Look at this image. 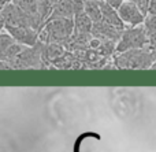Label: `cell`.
Listing matches in <instances>:
<instances>
[{
    "mask_svg": "<svg viewBox=\"0 0 156 152\" xmlns=\"http://www.w3.org/2000/svg\"><path fill=\"white\" fill-rule=\"evenodd\" d=\"M101 21L107 22L111 26L116 27V29H119V30L126 29L123 21L121 19V16H119V14H118V10L111 7L107 2H101Z\"/></svg>",
    "mask_w": 156,
    "mask_h": 152,
    "instance_id": "obj_10",
    "label": "cell"
},
{
    "mask_svg": "<svg viewBox=\"0 0 156 152\" xmlns=\"http://www.w3.org/2000/svg\"><path fill=\"white\" fill-rule=\"evenodd\" d=\"M14 38H15L16 43L22 44V45L26 47H33L40 41V32L34 30L32 27H15V26H5L3 27Z\"/></svg>",
    "mask_w": 156,
    "mask_h": 152,
    "instance_id": "obj_7",
    "label": "cell"
},
{
    "mask_svg": "<svg viewBox=\"0 0 156 152\" xmlns=\"http://www.w3.org/2000/svg\"><path fill=\"white\" fill-rule=\"evenodd\" d=\"M152 56H154V65H152V69H156V49L152 51Z\"/></svg>",
    "mask_w": 156,
    "mask_h": 152,
    "instance_id": "obj_22",
    "label": "cell"
},
{
    "mask_svg": "<svg viewBox=\"0 0 156 152\" xmlns=\"http://www.w3.org/2000/svg\"><path fill=\"white\" fill-rule=\"evenodd\" d=\"M74 30H76L74 18L47 21L43 29L40 30V41L44 44L56 43L66 45L67 41L73 37Z\"/></svg>",
    "mask_w": 156,
    "mask_h": 152,
    "instance_id": "obj_1",
    "label": "cell"
},
{
    "mask_svg": "<svg viewBox=\"0 0 156 152\" xmlns=\"http://www.w3.org/2000/svg\"><path fill=\"white\" fill-rule=\"evenodd\" d=\"M148 48L149 49V40L148 34L144 25L140 26L126 27L122 33V37L116 45V54L129 51V49H141Z\"/></svg>",
    "mask_w": 156,
    "mask_h": 152,
    "instance_id": "obj_4",
    "label": "cell"
},
{
    "mask_svg": "<svg viewBox=\"0 0 156 152\" xmlns=\"http://www.w3.org/2000/svg\"><path fill=\"white\" fill-rule=\"evenodd\" d=\"M67 51L65 45L62 44H56V43H51V44H44L43 47V60L45 63V67H51V63L55 59L60 58L65 52Z\"/></svg>",
    "mask_w": 156,
    "mask_h": 152,
    "instance_id": "obj_11",
    "label": "cell"
},
{
    "mask_svg": "<svg viewBox=\"0 0 156 152\" xmlns=\"http://www.w3.org/2000/svg\"><path fill=\"white\" fill-rule=\"evenodd\" d=\"M105 2H107L108 4L111 5V7H114V8H116V10H118V8L121 7V4L125 2V0H105Z\"/></svg>",
    "mask_w": 156,
    "mask_h": 152,
    "instance_id": "obj_19",
    "label": "cell"
},
{
    "mask_svg": "<svg viewBox=\"0 0 156 152\" xmlns=\"http://www.w3.org/2000/svg\"><path fill=\"white\" fill-rule=\"evenodd\" d=\"M76 16V7L71 0H58L52 10L51 15L47 21H54V19H65V18H74ZM45 21V22H47Z\"/></svg>",
    "mask_w": 156,
    "mask_h": 152,
    "instance_id": "obj_9",
    "label": "cell"
},
{
    "mask_svg": "<svg viewBox=\"0 0 156 152\" xmlns=\"http://www.w3.org/2000/svg\"><path fill=\"white\" fill-rule=\"evenodd\" d=\"M118 14L121 16V19L123 21L125 26L126 27H133V26H140L144 25L145 16L143 12L140 11V8L132 3L130 0H125L121 4V7L118 8Z\"/></svg>",
    "mask_w": 156,
    "mask_h": 152,
    "instance_id": "obj_6",
    "label": "cell"
},
{
    "mask_svg": "<svg viewBox=\"0 0 156 152\" xmlns=\"http://www.w3.org/2000/svg\"><path fill=\"white\" fill-rule=\"evenodd\" d=\"M12 3H15L19 8H22V10H23L25 12H27L29 15L38 18L44 23V21L41 19L40 14H38V3H37V0H14Z\"/></svg>",
    "mask_w": 156,
    "mask_h": 152,
    "instance_id": "obj_15",
    "label": "cell"
},
{
    "mask_svg": "<svg viewBox=\"0 0 156 152\" xmlns=\"http://www.w3.org/2000/svg\"><path fill=\"white\" fill-rule=\"evenodd\" d=\"M43 47L44 43L38 41L36 45L27 47L25 51H22L15 59H12L8 65L10 69L21 70V69H47L45 63L43 60Z\"/></svg>",
    "mask_w": 156,
    "mask_h": 152,
    "instance_id": "obj_5",
    "label": "cell"
},
{
    "mask_svg": "<svg viewBox=\"0 0 156 152\" xmlns=\"http://www.w3.org/2000/svg\"><path fill=\"white\" fill-rule=\"evenodd\" d=\"M14 0H0V7H4V5L10 4V3H12Z\"/></svg>",
    "mask_w": 156,
    "mask_h": 152,
    "instance_id": "obj_21",
    "label": "cell"
},
{
    "mask_svg": "<svg viewBox=\"0 0 156 152\" xmlns=\"http://www.w3.org/2000/svg\"><path fill=\"white\" fill-rule=\"evenodd\" d=\"M148 14H151V15H156V0H151V3H149Z\"/></svg>",
    "mask_w": 156,
    "mask_h": 152,
    "instance_id": "obj_20",
    "label": "cell"
},
{
    "mask_svg": "<svg viewBox=\"0 0 156 152\" xmlns=\"http://www.w3.org/2000/svg\"><path fill=\"white\" fill-rule=\"evenodd\" d=\"M37 3H38V14H40L41 19L45 23V21L49 18L58 0H37Z\"/></svg>",
    "mask_w": 156,
    "mask_h": 152,
    "instance_id": "obj_16",
    "label": "cell"
},
{
    "mask_svg": "<svg viewBox=\"0 0 156 152\" xmlns=\"http://www.w3.org/2000/svg\"><path fill=\"white\" fill-rule=\"evenodd\" d=\"M116 69H133V70H145L152 69L154 56L148 48L129 49V51L115 54L112 58Z\"/></svg>",
    "mask_w": 156,
    "mask_h": 152,
    "instance_id": "obj_3",
    "label": "cell"
},
{
    "mask_svg": "<svg viewBox=\"0 0 156 152\" xmlns=\"http://www.w3.org/2000/svg\"><path fill=\"white\" fill-rule=\"evenodd\" d=\"M0 21H2V27L23 26V27H32V29L40 32L44 26V23L40 19L25 12L15 3H10V4L2 7V10H0Z\"/></svg>",
    "mask_w": 156,
    "mask_h": 152,
    "instance_id": "obj_2",
    "label": "cell"
},
{
    "mask_svg": "<svg viewBox=\"0 0 156 152\" xmlns=\"http://www.w3.org/2000/svg\"><path fill=\"white\" fill-rule=\"evenodd\" d=\"M85 12L94 22L101 21V2L100 0H86L85 3Z\"/></svg>",
    "mask_w": 156,
    "mask_h": 152,
    "instance_id": "obj_14",
    "label": "cell"
},
{
    "mask_svg": "<svg viewBox=\"0 0 156 152\" xmlns=\"http://www.w3.org/2000/svg\"><path fill=\"white\" fill-rule=\"evenodd\" d=\"M100 2H105V0H100Z\"/></svg>",
    "mask_w": 156,
    "mask_h": 152,
    "instance_id": "obj_23",
    "label": "cell"
},
{
    "mask_svg": "<svg viewBox=\"0 0 156 152\" xmlns=\"http://www.w3.org/2000/svg\"><path fill=\"white\" fill-rule=\"evenodd\" d=\"M51 67L56 69H82V63L81 60L76 56L74 52L66 51L60 58L55 59L51 63Z\"/></svg>",
    "mask_w": 156,
    "mask_h": 152,
    "instance_id": "obj_12",
    "label": "cell"
},
{
    "mask_svg": "<svg viewBox=\"0 0 156 152\" xmlns=\"http://www.w3.org/2000/svg\"><path fill=\"white\" fill-rule=\"evenodd\" d=\"M130 2L134 3V4L140 8V11L144 14V15H148L149 3H151V0H130Z\"/></svg>",
    "mask_w": 156,
    "mask_h": 152,
    "instance_id": "obj_18",
    "label": "cell"
},
{
    "mask_svg": "<svg viewBox=\"0 0 156 152\" xmlns=\"http://www.w3.org/2000/svg\"><path fill=\"white\" fill-rule=\"evenodd\" d=\"M74 25H76V30H74L76 33H92V29H93V21L89 18L85 11L76 14Z\"/></svg>",
    "mask_w": 156,
    "mask_h": 152,
    "instance_id": "obj_13",
    "label": "cell"
},
{
    "mask_svg": "<svg viewBox=\"0 0 156 152\" xmlns=\"http://www.w3.org/2000/svg\"><path fill=\"white\" fill-rule=\"evenodd\" d=\"M15 38L10 34L5 29L2 27V34H0V52H4L7 48H10L12 44H15Z\"/></svg>",
    "mask_w": 156,
    "mask_h": 152,
    "instance_id": "obj_17",
    "label": "cell"
},
{
    "mask_svg": "<svg viewBox=\"0 0 156 152\" xmlns=\"http://www.w3.org/2000/svg\"><path fill=\"white\" fill-rule=\"evenodd\" d=\"M123 30H119L116 27L111 26L110 23L104 21L100 22H94L93 23V29H92V36L100 40H110V41H116L119 43L122 37Z\"/></svg>",
    "mask_w": 156,
    "mask_h": 152,
    "instance_id": "obj_8",
    "label": "cell"
}]
</instances>
